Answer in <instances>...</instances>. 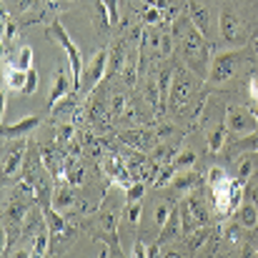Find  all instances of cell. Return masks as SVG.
<instances>
[{
  "mask_svg": "<svg viewBox=\"0 0 258 258\" xmlns=\"http://www.w3.org/2000/svg\"><path fill=\"white\" fill-rule=\"evenodd\" d=\"M173 35L180 40L183 53L188 58V66L203 73L208 68V50H206V35L193 25L190 18H178L173 25Z\"/></svg>",
  "mask_w": 258,
  "mask_h": 258,
  "instance_id": "6da1fadb",
  "label": "cell"
},
{
  "mask_svg": "<svg viewBox=\"0 0 258 258\" xmlns=\"http://www.w3.org/2000/svg\"><path fill=\"white\" fill-rule=\"evenodd\" d=\"M60 45H63V50L68 53V63H71V78H73V88L78 90L81 88V81H83V58H81V50H78V45L73 43V38L68 35V30L55 20L53 25H50V30H48Z\"/></svg>",
  "mask_w": 258,
  "mask_h": 258,
  "instance_id": "7a4b0ae2",
  "label": "cell"
},
{
  "mask_svg": "<svg viewBox=\"0 0 258 258\" xmlns=\"http://www.w3.org/2000/svg\"><path fill=\"white\" fill-rule=\"evenodd\" d=\"M241 50L238 48H233V50H223V53H218L216 58H213V66H211V83H226L228 78H233L236 76V71H238V63H241Z\"/></svg>",
  "mask_w": 258,
  "mask_h": 258,
  "instance_id": "3957f363",
  "label": "cell"
},
{
  "mask_svg": "<svg viewBox=\"0 0 258 258\" xmlns=\"http://www.w3.org/2000/svg\"><path fill=\"white\" fill-rule=\"evenodd\" d=\"M211 188H213V203H216V208L226 213V211H231V208L238 206L243 183L226 178V180H221V183H216V185H211Z\"/></svg>",
  "mask_w": 258,
  "mask_h": 258,
  "instance_id": "277c9868",
  "label": "cell"
},
{
  "mask_svg": "<svg viewBox=\"0 0 258 258\" xmlns=\"http://www.w3.org/2000/svg\"><path fill=\"white\" fill-rule=\"evenodd\" d=\"M218 30H221V38H223L228 45H243L246 38H248L246 23H243L233 10H223V13H221V25H218Z\"/></svg>",
  "mask_w": 258,
  "mask_h": 258,
  "instance_id": "5b68a950",
  "label": "cell"
},
{
  "mask_svg": "<svg viewBox=\"0 0 258 258\" xmlns=\"http://www.w3.org/2000/svg\"><path fill=\"white\" fill-rule=\"evenodd\" d=\"M108 58H110L108 50H98V53L88 60V66L83 68V81H81V88H83L86 93L95 90V86L105 78V73H108Z\"/></svg>",
  "mask_w": 258,
  "mask_h": 258,
  "instance_id": "8992f818",
  "label": "cell"
},
{
  "mask_svg": "<svg viewBox=\"0 0 258 258\" xmlns=\"http://www.w3.org/2000/svg\"><path fill=\"white\" fill-rule=\"evenodd\" d=\"M5 83L10 90L18 93H35L38 88V73L33 68H18V66H8L5 68Z\"/></svg>",
  "mask_w": 258,
  "mask_h": 258,
  "instance_id": "52a82bcc",
  "label": "cell"
},
{
  "mask_svg": "<svg viewBox=\"0 0 258 258\" xmlns=\"http://www.w3.org/2000/svg\"><path fill=\"white\" fill-rule=\"evenodd\" d=\"M226 123H228V131L233 133H253L258 128V120L253 115V110H243V108H228L226 110Z\"/></svg>",
  "mask_w": 258,
  "mask_h": 258,
  "instance_id": "ba28073f",
  "label": "cell"
},
{
  "mask_svg": "<svg viewBox=\"0 0 258 258\" xmlns=\"http://www.w3.org/2000/svg\"><path fill=\"white\" fill-rule=\"evenodd\" d=\"M68 90H76L73 88V78H68L66 71H58L55 73V83H53V90H50V98H48V108H55L60 98L68 95Z\"/></svg>",
  "mask_w": 258,
  "mask_h": 258,
  "instance_id": "9c48e42d",
  "label": "cell"
},
{
  "mask_svg": "<svg viewBox=\"0 0 258 258\" xmlns=\"http://www.w3.org/2000/svg\"><path fill=\"white\" fill-rule=\"evenodd\" d=\"M188 18L193 20V25L208 38V28H211V15H208V10L198 3V0H190L188 3Z\"/></svg>",
  "mask_w": 258,
  "mask_h": 258,
  "instance_id": "30bf717a",
  "label": "cell"
},
{
  "mask_svg": "<svg viewBox=\"0 0 258 258\" xmlns=\"http://www.w3.org/2000/svg\"><path fill=\"white\" fill-rule=\"evenodd\" d=\"M38 125H40V118H38V115L20 118L18 123H13V125H5V131H3V138H18V136H25V133L35 131Z\"/></svg>",
  "mask_w": 258,
  "mask_h": 258,
  "instance_id": "8fae6325",
  "label": "cell"
},
{
  "mask_svg": "<svg viewBox=\"0 0 258 258\" xmlns=\"http://www.w3.org/2000/svg\"><path fill=\"white\" fill-rule=\"evenodd\" d=\"M23 158H25V146H23V143H18V146H15V148L5 156V161H3V173H5V175L18 173L20 163H23Z\"/></svg>",
  "mask_w": 258,
  "mask_h": 258,
  "instance_id": "7c38bea8",
  "label": "cell"
},
{
  "mask_svg": "<svg viewBox=\"0 0 258 258\" xmlns=\"http://www.w3.org/2000/svg\"><path fill=\"white\" fill-rule=\"evenodd\" d=\"M236 218H238V223L243 226V228H256V223H258V211H256V206L253 203H243L241 208H238V213H236Z\"/></svg>",
  "mask_w": 258,
  "mask_h": 258,
  "instance_id": "4fadbf2b",
  "label": "cell"
},
{
  "mask_svg": "<svg viewBox=\"0 0 258 258\" xmlns=\"http://www.w3.org/2000/svg\"><path fill=\"white\" fill-rule=\"evenodd\" d=\"M226 133H228V123H226V120H221V123L208 133V146H211L213 153H218V151L223 148V143H226Z\"/></svg>",
  "mask_w": 258,
  "mask_h": 258,
  "instance_id": "5bb4252c",
  "label": "cell"
},
{
  "mask_svg": "<svg viewBox=\"0 0 258 258\" xmlns=\"http://www.w3.org/2000/svg\"><path fill=\"white\" fill-rule=\"evenodd\" d=\"M196 183H198V175L188 168V171H175V178H173L171 185L173 190H190Z\"/></svg>",
  "mask_w": 258,
  "mask_h": 258,
  "instance_id": "9a60e30c",
  "label": "cell"
},
{
  "mask_svg": "<svg viewBox=\"0 0 258 258\" xmlns=\"http://www.w3.org/2000/svg\"><path fill=\"white\" fill-rule=\"evenodd\" d=\"M73 190L71 188H58L55 190V196H53V208L55 211H66V208H71L73 206Z\"/></svg>",
  "mask_w": 258,
  "mask_h": 258,
  "instance_id": "2e32d148",
  "label": "cell"
},
{
  "mask_svg": "<svg viewBox=\"0 0 258 258\" xmlns=\"http://www.w3.org/2000/svg\"><path fill=\"white\" fill-rule=\"evenodd\" d=\"M193 163H196V151H180L178 156H175V161H173V168L175 171H188V168H193Z\"/></svg>",
  "mask_w": 258,
  "mask_h": 258,
  "instance_id": "e0dca14e",
  "label": "cell"
},
{
  "mask_svg": "<svg viewBox=\"0 0 258 258\" xmlns=\"http://www.w3.org/2000/svg\"><path fill=\"white\" fill-rule=\"evenodd\" d=\"M48 231L50 228H40L35 233V241H33V253L35 256H45L48 253Z\"/></svg>",
  "mask_w": 258,
  "mask_h": 258,
  "instance_id": "ac0fdd59",
  "label": "cell"
},
{
  "mask_svg": "<svg viewBox=\"0 0 258 258\" xmlns=\"http://www.w3.org/2000/svg\"><path fill=\"white\" fill-rule=\"evenodd\" d=\"M173 90H175V93H173V98H175V100H188V98H190V83H188L183 76L175 81Z\"/></svg>",
  "mask_w": 258,
  "mask_h": 258,
  "instance_id": "d6986e66",
  "label": "cell"
},
{
  "mask_svg": "<svg viewBox=\"0 0 258 258\" xmlns=\"http://www.w3.org/2000/svg\"><path fill=\"white\" fill-rule=\"evenodd\" d=\"M15 66L18 68H33V48L30 45L20 48V55H18V63Z\"/></svg>",
  "mask_w": 258,
  "mask_h": 258,
  "instance_id": "ffe728a7",
  "label": "cell"
},
{
  "mask_svg": "<svg viewBox=\"0 0 258 258\" xmlns=\"http://www.w3.org/2000/svg\"><path fill=\"white\" fill-rule=\"evenodd\" d=\"M45 221H48V228L50 231H63V218L55 216V208H45Z\"/></svg>",
  "mask_w": 258,
  "mask_h": 258,
  "instance_id": "44dd1931",
  "label": "cell"
},
{
  "mask_svg": "<svg viewBox=\"0 0 258 258\" xmlns=\"http://www.w3.org/2000/svg\"><path fill=\"white\" fill-rule=\"evenodd\" d=\"M238 148L241 151H258V128L253 133H248V138L238 141Z\"/></svg>",
  "mask_w": 258,
  "mask_h": 258,
  "instance_id": "7402d4cb",
  "label": "cell"
},
{
  "mask_svg": "<svg viewBox=\"0 0 258 258\" xmlns=\"http://www.w3.org/2000/svg\"><path fill=\"white\" fill-rule=\"evenodd\" d=\"M105 168H108V173H110V178H113L115 183H125V178H123V168L118 166V161H113V158H110V161L105 163Z\"/></svg>",
  "mask_w": 258,
  "mask_h": 258,
  "instance_id": "603a6c76",
  "label": "cell"
},
{
  "mask_svg": "<svg viewBox=\"0 0 258 258\" xmlns=\"http://www.w3.org/2000/svg\"><path fill=\"white\" fill-rule=\"evenodd\" d=\"M168 216H171V208H168L166 203H161V206L156 208V221H158V226H161V228L168 223Z\"/></svg>",
  "mask_w": 258,
  "mask_h": 258,
  "instance_id": "cb8c5ba5",
  "label": "cell"
},
{
  "mask_svg": "<svg viewBox=\"0 0 258 258\" xmlns=\"http://www.w3.org/2000/svg\"><path fill=\"white\" fill-rule=\"evenodd\" d=\"M125 193H128V201L133 203V201H138L141 196H143V183H133V185H128L125 188Z\"/></svg>",
  "mask_w": 258,
  "mask_h": 258,
  "instance_id": "d4e9b609",
  "label": "cell"
},
{
  "mask_svg": "<svg viewBox=\"0 0 258 258\" xmlns=\"http://www.w3.org/2000/svg\"><path fill=\"white\" fill-rule=\"evenodd\" d=\"M128 221H131L133 226H138V221H141V203H138V201L131 203V208H128Z\"/></svg>",
  "mask_w": 258,
  "mask_h": 258,
  "instance_id": "484cf974",
  "label": "cell"
},
{
  "mask_svg": "<svg viewBox=\"0 0 258 258\" xmlns=\"http://www.w3.org/2000/svg\"><path fill=\"white\" fill-rule=\"evenodd\" d=\"M251 171H253L251 158H243V161L238 163V175H241V178H248V175H251Z\"/></svg>",
  "mask_w": 258,
  "mask_h": 258,
  "instance_id": "4316f807",
  "label": "cell"
},
{
  "mask_svg": "<svg viewBox=\"0 0 258 258\" xmlns=\"http://www.w3.org/2000/svg\"><path fill=\"white\" fill-rule=\"evenodd\" d=\"M105 8H108V15H110V23H118V0H103Z\"/></svg>",
  "mask_w": 258,
  "mask_h": 258,
  "instance_id": "83f0119b",
  "label": "cell"
},
{
  "mask_svg": "<svg viewBox=\"0 0 258 258\" xmlns=\"http://www.w3.org/2000/svg\"><path fill=\"white\" fill-rule=\"evenodd\" d=\"M248 90H251V100H256L258 103V76H251V81H248Z\"/></svg>",
  "mask_w": 258,
  "mask_h": 258,
  "instance_id": "f1b7e54d",
  "label": "cell"
},
{
  "mask_svg": "<svg viewBox=\"0 0 258 258\" xmlns=\"http://www.w3.org/2000/svg\"><path fill=\"white\" fill-rule=\"evenodd\" d=\"M146 20H148V23H158V20H161L158 8H146Z\"/></svg>",
  "mask_w": 258,
  "mask_h": 258,
  "instance_id": "f546056e",
  "label": "cell"
},
{
  "mask_svg": "<svg viewBox=\"0 0 258 258\" xmlns=\"http://www.w3.org/2000/svg\"><path fill=\"white\" fill-rule=\"evenodd\" d=\"M226 178H228V175L221 171V168H213V171H211V185H216V183H221V180H226Z\"/></svg>",
  "mask_w": 258,
  "mask_h": 258,
  "instance_id": "4dcf8cb0",
  "label": "cell"
},
{
  "mask_svg": "<svg viewBox=\"0 0 258 258\" xmlns=\"http://www.w3.org/2000/svg\"><path fill=\"white\" fill-rule=\"evenodd\" d=\"M13 38H15V25H13V23H8V25H5V35H3V43L8 45V43H10Z\"/></svg>",
  "mask_w": 258,
  "mask_h": 258,
  "instance_id": "1f68e13d",
  "label": "cell"
},
{
  "mask_svg": "<svg viewBox=\"0 0 258 258\" xmlns=\"http://www.w3.org/2000/svg\"><path fill=\"white\" fill-rule=\"evenodd\" d=\"M133 256H148V251L143 248V243H136V248H133Z\"/></svg>",
  "mask_w": 258,
  "mask_h": 258,
  "instance_id": "d6a6232c",
  "label": "cell"
},
{
  "mask_svg": "<svg viewBox=\"0 0 258 258\" xmlns=\"http://www.w3.org/2000/svg\"><path fill=\"white\" fill-rule=\"evenodd\" d=\"M253 115H256V120H258V108H256V110H253Z\"/></svg>",
  "mask_w": 258,
  "mask_h": 258,
  "instance_id": "836d02e7",
  "label": "cell"
}]
</instances>
